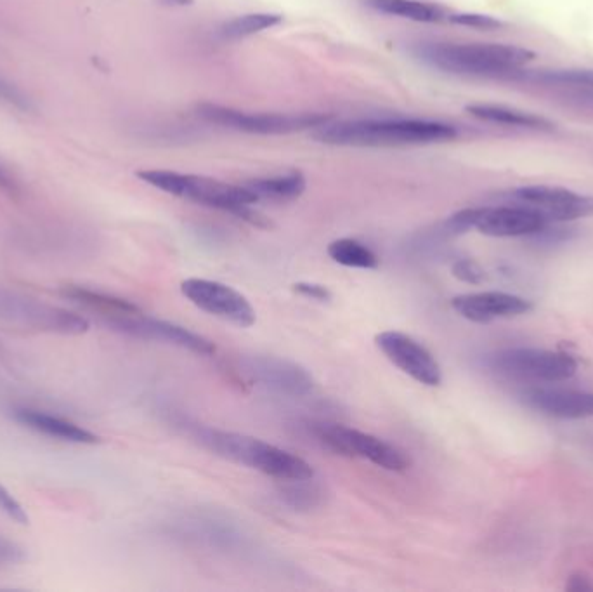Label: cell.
Listing matches in <instances>:
<instances>
[{
  "label": "cell",
  "mask_w": 593,
  "mask_h": 592,
  "mask_svg": "<svg viewBox=\"0 0 593 592\" xmlns=\"http://www.w3.org/2000/svg\"><path fill=\"white\" fill-rule=\"evenodd\" d=\"M522 402L536 412L557 419L593 417V393L576 389L531 388L522 391Z\"/></svg>",
  "instance_id": "obj_15"
},
{
  "label": "cell",
  "mask_w": 593,
  "mask_h": 592,
  "mask_svg": "<svg viewBox=\"0 0 593 592\" xmlns=\"http://www.w3.org/2000/svg\"><path fill=\"white\" fill-rule=\"evenodd\" d=\"M467 112L476 119L491 122V124L510 125L522 129H536V131H552L554 124L545 117L535 113L522 112L509 106L500 105H470Z\"/></svg>",
  "instance_id": "obj_18"
},
{
  "label": "cell",
  "mask_w": 593,
  "mask_h": 592,
  "mask_svg": "<svg viewBox=\"0 0 593 592\" xmlns=\"http://www.w3.org/2000/svg\"><path fill=\"white\" fill-rule=\"evenodd\" d=\"M0 511L7 514L11 520L20 523V525H30V516L23 509L18 499L14 497L4 485H0Z\"/></svg>",
  "instance_id": "obj_26"
},
{
  "label": "cell",
  "mask_w": 593,
  "mask_h": 592,
  "mask_svg": "<svg viewBox=\"0 0 593 592\" xmlns=\"http://www.w3.org/2000/svg\"><path fill=\"white\" fill-rule=\"evenodd\" d=\"M108 325L113 327V330H118L127 336L144 339V341L172 344L177 348L193 351L196 355L210 356L216 353V344L207 337L184 329L176 323L163 322V320L143 315V311L136 315L110 316Z\"/></svg>",
  "instance_id": "obj_9"
},
{
  "label": "cell",
  "mask_w": 593,
  "mask_h": 592,
  "mask_svg": "<svg viewBox=\"0 0 593 592\" xmlns=\"http://www.w3.org/2000/svg\"><path fill=\"white\" fill-rule=\"evenodd\" d=\"M27 558L25 549L0 535V565H16Z\"/></svg>",
  "instance_id": "obj_30"
},
{
  "label": "cell",
  "mask_w": 593,
  "mask_h": 592,
  "mask_svg": "<svg viewBox=\"0 0 593 592\" xmlns=\"http://www.w3.org/2000/svg\"><path fill=\"white\" fill-rule=\"evenodd\" d=\"M451 308L465 320L474 323H489L503 318L526 315L533 311V303L526 297L509 292H474L451 299Z\"/></svg>",
  "instance_id": "obj_14"
},
{
  "label": "cell",
  "mask_w": 593,
  "mask_h": 592,
  "mask_svg": "<svg viewBox=\"0 0 593 592\" xmlns=\"http://www.w3.org/2000/svg\"><path fill=\"white\" fill-rule=\"evenodd\" d=\"M548 219L541 212L526 205L477 207L474 209V230L486 237H531L547 226Z\"/></svg>",
  "instance_id": "obj_12"
},
{
  "label": "cell",
  "mask_w": 593,
  "mask_h": 592,
  "mask_svg": "<svg viewBox=\"0 0 593 592\" xmlns=\"http://www.w3.org/2000/svg\"><path fill=\"white\" fill-rule=\"evenodd\" d=\"M193 436L210 452L276 480H313L314 469L309 462L268 441L212 428H195Z\"/></svg>",
  "instance_id": "obj_3"
},
{
  "label": "cell",
  "mask_w": 593,
  "mask_h": 592,
  "mask_svg": "<svg viewBox=\"0 0 593 592\" xmlns=\"http://www.w3.org/2000/svg\"><path fill=\"white\" fill-rule=\"evenodd\" d=\"M365 2L366 6L372 7L378 13L398 16L417 23H439L444 18H448L444 9L422 0H365Z\"/></svg>",
  "instance_id": "obj_20"
},
{
  "label": "cell",
  "mask_w": 593,
  "mask_h": 592,
  "mask_svg": "<svg viewBox=\"0 0 593 592\" xmlns=\"http://www.w3.org/2000/svg\"><path fill=\"white\" fill-rule=\"evenodd\" d=\"M162 2L167 6H189V4H193V0H162Z\"/></svg>",
  "instance_id": "obj_33"
},
{
  "label": "cell",
  "mask_w": 593,
  "mask_h": 592,
  "mask_svg": "<svg viewBox=\"0 0 593 592\" xmlns=\"http://www.w3.org/2000/svg\"><path fill=\"white\" fill-rule=\"evenodd\" d=\"M283 18L280 14L271 13H252L238 16L235 20H229L221 27L222 37L226 39H245V37H252L255 33L264 32L269 28L280 25Z\"/></svg>",
  "instance_id": "obj_23"
},
{
  "label": "cell",
  "mask_w": 593,
  "mask_h": 592,
  "mask_svg": "<svg viewBox=\"0 0 593 592\" xmlns=\"http://www.w3.org/2000/svg\"><path fill=\"white\" fill-rule=\"evenodd\" d=\"M448 20H450L451 23H455V25H460V27L476 28V30H484V32L498 30V28L503 27V21L498 20V18H493V16H488V14H448Z\"/></svg>",
  "instance_id": "obj_25"
},
{
  "label": "cell",
  "mask_w": 593,
  "mask_h": 592,
  "mask_svg": "<svg viewBox=\"0 0 593 592\" xmlns=\"http://www.w3.org/2000/svg\"><path fill=\"white\" fill-rule=\"evenodd\" d=\"M0 101H6L9 105L16 106V108H20L23 112L33 110L30 99L21 93L18 87L11 84V82H7L6 79H2V77H0Z\"/></svg>",
  "instance_id": "obj_28"
},
{
  "label": "cell",
  "mask_w": 593,
  "mask_h": 592,
  "mask_svg": "<svg viewBox=\"0 0 593 592\" xmlns=\"http://www.w3.org/2000/svg\"><path fill=\"white\" fill-rule=\"evenodd\" d=\"M413 51L437 70L481 79H517L522 66L531 63L536 56L529 49L509 44L427 42Z\"/></svg>",
  "instance_id": "obj_2"
},
{
  "label": "cell",
  "mask_w": 593,
  "mask_h": 592,
  "mask_svg": "<svg viewBox=\"0 0 593 592\" xmlns=\"http://www.w3.org/2000/svg\"><path fill=\"white\" fill-rule=\"evenodd\" d=\"M245 186L259 200L268 198L276 202H285V200L299 198L306 191V178L300 172H288L285 176L250 179Z\"/></svg>",
  "instance_id": "obj_21"
},
{
  "label": "cell",
  "mask_w": 593,
  "mask_h": 592,
  "mask_svg": "<svg viewBox=\"0 0 593 592\" xmlns=\"http://www.w3.org/2000/svg\"><path fill=\"white\" fill-rule=\"evenodd\" d=\"M311 431L314 438L333 454L365 459L394 473H403L410 468V459L401 450L370 433L332 422L313 424Z\"/></svg>",
  "instance_id": "obj_6"
},
{
  "label": "cell",
  "mask_w": 593,
  "mask_h": 592,
  "mask_svg": "<svg viewBox=\"0 0 593 592\" xmlns=\"http://www.w3.org/2000/svg\"><path fill=\"white\" fill-rule=\"evenodd\" d=\"M488 367L495 374L528 382H561L578 372L573 356L550 349L509 348L488 356Z\"/></svg>",
  "instance_id": "obj_5"
},
{
  "label": "cell",
  "mask_w": 593,
  "mask_h": 592,
  "mask_svg": "<svg viewBox=\"0 0 593 592\" xmlns=\"http://www.w3.org/2000/svg\"><path fill=\"white\" fill-rule=\"evenodd\" d=\"M13 415L21 426L61 441H70L79 445H96L101 441L99 436L94 435L89 429L82 428L79 424L58 415L47 414L33 408H16Z\"/></svg>",
  "instance_id": "obj_17"
},
{
  "label": "cell",
  "mask_w": 593,
  "mask_h": 592,
  "mask_svg": "<svg viewBox=\"0 0 593 592\" xmlns=\"http://www.w3.org/2000/svg\"><path fill=\"white\" fill-rule=\"evenodd\" d=\"M61 294L68 297V299H72L75 303L85 304L92 310L101 311V313L108 316L141 313V308L131 303V301H127V299L111 296V294L99 292V290L80 287V285H65V287H61Z\"/></svg>",
  "instance_id": "obj_19"
},
{
  "label": "cell",
  "mask_w": 593,
  "mask_h": 592,
  "mask_svg": "<svg viewBox=\"0 0 593 592\" xmlns=\"http://www.w3.org/2000/svg\"><path fill=\"white\" fill-rule=\"evenodd\" d=\"M181 292L198 310L221 318L224 322L233 323L242 329L252 327L255 323V310L247 297L226 283L188 278L181 283Z\"/></svg>",
  "instance_id": "obj_8"
},
{
  "label": "cell",
  "mask_w": 593,
  "mask_h": 592,
  "mask_svg": "<svg viewBox=\"0 0 593 592\" xmlns=\"http://www.w3.org/2000/svg\"><path fill=\"white\" fill-rule=\"evenodd\" d=\"M453 275L465 283H472V285H479L486 280V273L479 264L470 261V259H460L453 264Z\"/></svg>",
  "instance_id": "obj_27"
},
{
  "label": "cell",
  "mask_w": 593,
  "mask_h": 592,
  "mask_svg": "<svg viewBox=\"0 0 593 592\" xmlns=\"http://www.w3.org/2000/svg\"><path fill=\"white\" fill-rule=\"evenodd\" d=\"M375 343L385 358L411 379L431 388L443 381V370L434 355L413 337L396 330H385L375 337Z\"/></svg>",
  "instance_id": "obj_11"
},
{
  "label": "cell",
  "mask_w": 593,
  "mask_h": 592,
  "mask_svg": "<svg viewBox=\"0 0 593 592\" xmlns=\"http://www.w3.org/2000/svg\"><path fill=\"white\" fill-rule=\"evenodd\" d=\"M137 178L144 183L165 191L177 198H184L195 204L207 205L217 211L229 212L238 219L254 224L257 228H271V221L261 212L254 211L252 205L259 202L245 185H228L217 179L183 174L174 171H139Z\"/></svg>",
  "instance_id": "obj_4"
},
{
  "label": "cell",
  "mask_w": 593,
  "mask_h": 592,
  "mask_svg": "<svg viewBox=\"0 0 593 592\" xmlns=\"http://www.w3.org/2000/svg\"><path fill=\"white\" fill-rule=\"evenodd\" d=\"M295 294L306 297V299H313L318 303H328L332 301V292L326 289L325 285L313 282H299L294 285Z\"/></svg>",
  "instance_id": "obj_29"
},
{
  "label": "cell",
  "mask_w": 593,
  "mask_h": 592,
  "mask_svg": "<svg viewBox=\"0 0 593 592\" xmlns=\"http://www.w3.org/2000/svg\"><path fill=\"white\" fill-rule=\"evenodd\" d=\"M198 115L210 124L222 125L233 131L248 132V134H294V132L316 129L320 125L330 122L332 117L323 113H262L243 112L236 108L221 105H200Z\"/></svg>",
  "instance_id": "obj_7"
},
{
  "label": "cell",
  "mask_w": 593,
  "mask_h": 592,
  "mask_svg": "<svg viewBox=\"0 0 593 592\" xmlns=\"http://www.w3.org/2000/svg\"><path fill=\"white\" fill-rule=\"evenodd\" d=\"M243 374L257 386L285 395H307L313 389V377L297 363L273 356H255L242 363Z\"/></svg>",
  "instance_id": "obj_13"
},
{
  "label": "cell",
  "mask_w": 593,
  "mask_h": 592,
  "mask_svg": "<svg viewBox=\"0 0 593 592\" xmlns=\"http://www.w3.org/2000/svg\"><path fill=\"white\" fill-rule=\"evenodd\" d=\"M566 589L567 591H593V582L585 575L578 573L569 579Z\"/></svg>",
  "instance_id": "obj_31"
},
{
  "label": "cell",
  "mask_w": 593,
  "mask_h": 592,
  "mask_svg": "<svg viewBox=\"0 0 593 592\" xmlns=\"http://www.w3.org/2000/svg\"><path fill=\"white\" fill-rule=\"evenodd\" d=\"M313 138L332 146L378 148V146H418L446 143L458 138L450 124L420 119H368L326 122L316 127Z\"/></svg>",
  "instance_id": "obj_1"
},
{
  "label": "cell",
  "mask_w": 593,
  "mask_h": 592,
  "mask_svg": "<svg viewBox=\"0 0 593 592\" xmlns=\"http://www.w3.org/2000/svg\"><path fill=\"white\" fill-rule=\"evenodd\" d=\"M0 311L13 313L14 318H23L35 327L44 330H53L61 334L79 336L89 330V322L84 316L75 315L72 311L47 306V304L32 303L28 299H9L0 301Z\"/></svg>",
  "instance_id": "obj_16"
},
{
  "label": "cell",
  "mask_w": 593,
  "mask_h": 592,
  "mask_svg": "<svg viewBox=\"0 0 593 592\" xmlns=\"http://www.w3.org/2000/svg\"><path fill=\"white\" fill-rule=\"evenodd\" d=\"M328 256L337 264L358 270H375L380 264L377 254L354 238H339L332 242L328 245Z\"/></svg>",
  "instance_id": "obj_22"
},
{
  "label": "cell",
  "mask_w": 593,
  "mask_h": 592,
  "mask_svg": "<svg viewBox=\"0 0 593 592\" xmlns=\"http://www.w3.org/2000/svg\"><path fill=\"white\" fill-rule=\"evenodd\" d=\"M538 80L548 86L574 87V89H593L592 68H569V70H550L538 75Z\"/></svg>",
  "instance_id": "obj_24"
},
{
  "label": "cell",
  "mask_w": 593,
  "mask_h": 592,
  "mask_svg": "<svg viewBox=\"0 0 593 592\" xmlns=\"http://www.w3.org/2000/svg\"><path fill=\"white\" fill-rule=\"evenodd\" d=\"M578 98L583 99L585 103H590V105H593V89L583 91V93H580V96H578Z\"/></svg>",
  "instance_id": "obj_34"
},
{
  "label": "cell",
  "mask_w": 593,
  "mask_h": 592,
  "mask_svg": "<svg viewBox=\"0 0 593 592\" xmlns=\"http://www.w3.org/2000/svg\"><path fill=\"white\" fill-rule=\"evenodd\" d=\"M515 204L541 212L548 223H569L592 218L593 197L559 186H522L510 193Z\"/></svg>",
  "instance_id": "obj_10"
},
{
  "label": "cell",
  "mask_w": 593,
  "mask_h": 592,
  "mask_svg": "<svg viewBox=\"0 0 593 592\" xmlns=\"http://www.w3.org/2000/svg\"><path fill=\"white\" fill-rule=\"evenodd\" d=\"M0 190L7 191V193H16V185H14L13 179L2 167H0Z\"/></svg>",
  "instance_id": "obj_32"
}]
</instances>
